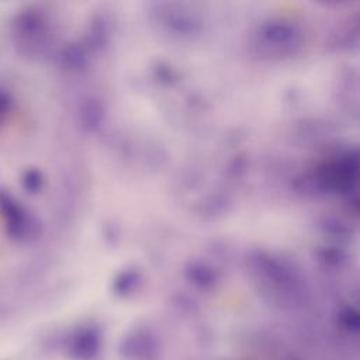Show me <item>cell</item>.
<instances>
[{"mask_svg":"<svg viewBox=\"0 0 360 360\" xmlns=\"http://www.w3.org/2000/svg\"><path fill=\"white\" fill-rule=\"evenodd\" d=\"M11 39L21 55L42 56L52 44V25L48 15L37 7L20 10L11 21Z\"/></svg>","mask_w":360,"mask_h":360,"instance_id":"1","label":"cell"},{"mask_svg":"<svg viewBox=\"0 0 360 360\" xmlns=\"http://www.w3.org/2000/svg\"><path fill=\"white\" fill-rule=\"evenodd\" d=\"M152 24L173 38H187L198 31L200 20L188 6L180 1L152 3L148 10Z\"/></svg>","mask_w":360,"mask_h":360,"instance_id":"2","label":"cell"},{"mask_svg":"<svg viewBox=\"0 0 360 360\" xmlns=\"http://www.w3.org/2000/svg\"><path fill=\"white\" fill-rule=\"evenodd\" d=\"M0 215L6 226V232L11 239L17 242H31L38 238L41 224L37 217L4 190L0 191Z\"/></svg>","mask_w":360,"mask_h":360,"instance_id":"3","label":"cell"},{"mask_svg":"<svg viewBox=\"0 0 360 360\" xmlns=\"http://www.w3.org/2000/svg\"><path fill=\"white\" fill-rule=\"evenodd\" d=\"M120 354L125 360H156L160 354V342L150 329L136 328L122 338Z\"/></svg>","mask_w":360,"mask_h":360,"instance_id":"4","label":"cell"},{"mask_svg":"<svg viewBox=\"0 0 360 360\" xmlns=\"http://www.w3.org/2000/svg\"><path fill=\"white\" fill-rule=\"evenodd\" d=\"M103 350V335L96 325L76 328L66 342V353L72 360H96Z\"/></svg>","mask_w":360,"mask_h":360,"instance_id":"5","label":"cell"},{"mask_svg":"<svg viewBox=\"0 0 360 360\" xmlns=\"http://www.w3.org/2000/svg\"><path fill=\"white\" fill-rule=\"evenodd\" d=\"M114 31V20L108 11H97L90 18L86 32L80 39L87 49L94 53L103 51L112 37Z\"/></svg>","mask_w":360,"mask_h":360,"instance_id":"6","label":"cell"},{"mask_svg":"<svg viewBox=\"0 0 360 360\" xmlns=\"http://www.w3.org/2000/svg\"><path fill=\"white\" fill-rule=\"evenodd\" d=\"M91 58V52L82 41L69 42L60 48L59 52V63L63 69L70 72L83 70Z\"/></svg>","mask_w":360,"mask_h":360,"instance_id":"7","label":"cell"},{"mask_svg":"<svg viewBox=\"0 0 360 360\" xmlns=\"http://www.w3.org/2000/svg\"><path fill=\"white\" fill-rule=\"evenodd\" d=\"M104 105L96 97H87L82 101L79 108V122L83 129L89 132L97 131L104 122Z\"/></svg>","mask_w":360,"mask_h":360,"instance_id":"8","label":"cell"},{"mask_svg":"<svg viewBox=\"0 0 360 360\" xmlns=\"http://www.w3.org/2000/svg\"><path fill=\"white\" fill-rule=\"evenodd\" d=\"M142 284V273L136 267H125L120 270L112 280V292L117 297L128 298L134 295Z\"/></svg>","mask_w":360,"mask_h":360,"instance_id":"9","label":"cell"},{"mask_svg":"<svg viewBox=\"0 0 360 360\" xmlns=\"http://www.w3.org/2000/svg\"><path fill=\"white\" fill-rule=\"evenodd\" d=\"M45 179L41 170L37 167H28L21 174V186L30 194H37L44 188Z\"/></svg>","mask_w":360,"mask_h":360,"instance_id":"10","label":"cell"},{"mask_svg":"<svg viewBox=\"0 0 360 360\" xmlns=\"http://www.w3.org/2000/svg\"><path fill=\"white\" fill-rule=\"evenodd\" d=\"M8 110H10L8 94L0 89V122L4 120L6 114L8 112Z\"/></svg>","mask_w":360,"mask_h":360,"instance_id":"11","label":"cell"}]
</instances>
